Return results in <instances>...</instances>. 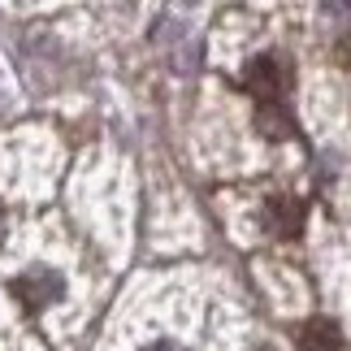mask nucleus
<instances>
[{
    "mask_svg": "<svg viewBox=\"0 0 351 351\" xmlns=\"http://www.w3.org/2000/svg\"><path fill=\"white\" fill-rule=\"evenodd\" d=\"M282 83H287V74H282V61L278 57H256L247 65V91L261 104H278Z\"/></svg>",
    "mask_w": 351,
    "mask_h": 351,
    "instance_id": "1",
    "label": "nucleus"
},
{
    "mask_svg": "<svg viewBox=\"0 0 351 351\" xmlns=\"http://www.w3.org/2000/svg\"><path fill=\"white\" fill-rule=\"evenodd\" d=\"M265 221H269V230L282 234V239H295L304 230V204L300 199H291V195H274L265 204Z\"/></svg>",
    "mask_w": 351,
    "mask_h": 351,
    "instance_id": "2",
    "label": "nucleus"
},
{
    "mask_svg": "<svg viewBox=\"0 0 351 351\" xmlns=\"http://www.w3.org/2000/svg\"><path fill=\"white\" fill-rule=\"evenodd\" d=\"M13 295H18L26 308H44L48 300H57V295H61V278L48 274V269H35V274H26V278L13 282Z\"/></svg>",
    "mask_w": 351,
    "mask_h": 351,
    "instance_id": "3",
    "label": "nucleus"
},
{
    "mask_svg": "<svg viewBox=\"0 0 351 351\" xmlns=\"http://www.w3.org/2000/svg\"><path fill=\"white\" fill-rule=\"evenodd\" d=\"M295 347L300 351H339L343 347V334L334 321L326 317H317V321H308V326H300V334H295Z\"/></svg>",
    "mask_w": 351,
    "mask_h": 351,
    "instance_id": "4",
    "label": "nucleus"
},
{
    "mask_svg": "<svg viewBox=\"0 0 351 351\" xmlns=\"http://www.w3.org/2000/svg\"><path fill=\"white\" fill-rule=\"evenodd\" d=\"M261 130L269 139H287L291 134V117L278 109V104H261Z\"/></svg>",
    "mask_w": 351,
    "mask_h": 351,
    "instance_id": "5",
    "label": "nucleus"
}]
</instances>
